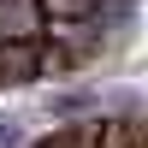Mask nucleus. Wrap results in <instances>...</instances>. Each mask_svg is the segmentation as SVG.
Instances as JSON below:
<instances>
[{"mask_svg":"<svg viewBox=\"0 0 148 148\" xmlns=\"http://www.w3.org/2000/svg\"><path fill=\"white\" fill-rule=\"evenodd\" d=\"M42 6L36 0H0V42H24V47H36L42 42Z\"/></svg>","mask_w":148,"mask_h":148,"instance_id":"1","label":"nucleus"},{"mask_svg":"<svg viewBox=\"0 0 148 148\" xmlns=\"http://www.w3.org/2000/svg\"><path fill=\"white\" fill-rule=\"evenodd\" d=\"M36 6H42V24H89L101 0H36Z\"/></svg>","mask_w":148,"mask_h":148,"instance_id":"3","label":"nucleus"},{"mask_svg":"<svg viewBox=\"0 0 148 148\" xmlns=\"http://www.w3.org/2000/svg\"><path fill=\"white\" fill-rule=\"evenodd\" d=\"M30 77H42V47L0 42V89H12V83H30Z\"/></svg>","mask_w":148,"mask_h":148,"instance_id":"2","label":"nucleus"}]
</instances>
